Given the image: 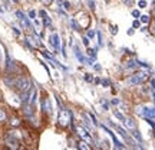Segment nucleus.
<instances>
[{"instance_id":"26","label":"nucleus","mask_w":155,"mask_h":150,"mask_svg":"<svg viewBox=\"0 0 155 150\" xmlns=\"http://www.w3.org/2000/svg\"><path fill=\"white\" fill-rule=\"evenodd\" d=\"M139 9H145V7H147V2H145V0H139Z\"/></svg>"},{"instance_id":"20","label":"nucleus","mask_w":155,"mask_h":150,"mask_svg":"<svg viewBox=\"0 0 155 150\" xmlns=\"http://www.w3.org/2000/svg\"><path fill=\"white\" fill-rule=\"evenodd\" d=\"M6 120H7V114L3 108H0V123H5Z\"/></svg>"},{"instance_id":"41","label":"nucleus","mask_w":155,"mask_h":150,"mask_svg":"<svg viewBox=\"0 0 155 150\" xmlns=\"http://www.w3.org/2000/svg\"><path fill=\"white\" fill-rule=\"evenodd\" d=\"M154 137H155V128H154Z\"/></svg>"},{"instance_id":"1","label":"nucleus","mask_w":155,"mask_h":150,"mask_svg":"<svg viewBox=\"0 0 155 150\" xmlns=\"http://www.w3.org/2000/svg\"><path fill=\"white\" fill-rule=\"evenodd\" d=\"M58 124H59L62 128H66V127H69V126H73V117H72L71 110L61 108L59 116H58Z\"/></svg>"},{"instance_id":"19","label":"nucleus","mask_w":155,"mask_h":150,"mask_svg":"<svg viewBox=\"0 0 155 150\" xmlns=\"http://www.w3.org/2000/svg\"><path fill=\"white\" fill-rule=\"evenodd\" d=\"M10 126L12 127H19V126H20V120H19L17 117H13L10 120Z\"/></svg>"},{"instance_id":"31","label":"nucleus","mask_w":155,"mask_h":150,"mask_svg":"<svg viewBox=\"0 0 155 150\" xmlns=\"http://www.w3.org/2000/svg\"><path fill=\"white\" fill-rule=\"evenodd\" d=\"M88 5H89V7H91L92 10H95V2L94 0H88Z\"/></svg>"},{"instance_id":"17","label":"nucleus","mask_w":155,"mask_h":150,"mask_svg":"<svg viewBox=\"0 0 155 150\" xmlns=\"http://www.w3.org/2000/svg\"><path fill=\"white\" fill-rule=\"evenodd\" d=\"M96 51H98V48H95V49H91V48H88L86 54H88L89 58H94V59H96Z\"/></svg>"},{"instance_id":"42","label":"nucleus","mask_w":155,"mask_h":150,"mask_svg":"<svg viewBox=\"0 0 155 150\" xmlns=\"http://www.w3.org/2000/svg\"><path fill=\"white\" fill-rule=\"evenodd\" d=\"M13 2H16V3H17V2H19V0H13Z\"/></svg>"},{"instance_id":"13","label":"nucleus","mask_w":155,"mask_h":150,"mask_svg":"<svg viewBox=\"0 0 155 150\" xmlns=\"http://www.w3.org/2000/svg\"><path fill=\"white\" fill-rule=\"evenodd\" d=\"M39 15H40V16H42V19H43V25L46 26V28H49L50 25H52V20H50V17L46 15V12L40 10V12H39Z\"/></svg>"},{"instance_id":"10","label":"nucleus","mask_w":155,"mask_h":150,"mask_svg":"<svg viewBox=\"0 0 155 150\" xmlns=\"http://www.w3.org/2000/svg\"><path fill=\"white\" fill-rule=\"evenodd\" d=\"M124 68L128 69V71H134V69H137V68H138V61H135V59H129V61L125 62Z\"/></svg>"},{"instance_id":"18","label":"nucleus","mask_w":155,"mask_h":150,"mask_svg":"<svg viewBox=\"0 0 155 150\" xmlns=\"http://www.w3.org/2000/svg\"><path fill=\"white\" fill-rule=\"evenodd\" d=\"M114 116H115L116 118H118L119 121H122V123H124V120H125V116H124L122 113H119L118 110H114Z\"/></svg>"},{"instance_id":"15","label":"nucleus","mask_w":155,"mask_h":150,"mask_svg":"<svg viewBox=\"0 0 155 150\" xmlns=\"http://www.w3.org/2000/svg\"><path fill=\"white\" fill-rule=\"evenodd\" d=\"M139 22L144 23V25H148V23L151 22V16H148V15H142V16H139Z\"/></svg>"},{"instance_id":"27","label":"nucleus","mask_w":155,"mask_h":150,"mask_svg":"<svg viewBox=\"0 0 155 150\" xmlns=\"http://www.w3.org/2000/svg\"><path fill=\"white\" fill-rule=\"evenodd\" d=\"M62 6H63V7H65L66 10H69V9L72 7V6H71V3H69V2H63V3H62Z\"/></svg>"},{"instance_id":"11","label":"nucleus","mask_w":155,"mask_h":150,"mask_svg":"<svg viewBox=\"0 0 155 150\" xmlns=\"http://www.w3.org/2000/svg\"><path fill=\"white\" fill-rule=\"evenodd\" d=\"M124 124L127 126V128L129 130H134V128H137V123L134 121V118L131 117H125V120H124Z\"/></svg>"},{"instance_id":"35","label":"nucleus","mask_w":155,"mask_h":150,"mask_svg":"<svg viewBox=\"0 0 155 150\" xmlns=\"http://www.w3.org/2000/svg\"><path fill=\"white\" fill-rule=\"evenodd\" d=\"M94 36H95V32H94V30H88V38L92 39Z\"/></svg>"},{"instance_id":"2","label":"nucleus","mask_w":155,"mask_h":150,"mask_svg":"<svg viewBox=\"0 0 155 150\" xmlns=\"http://www.w3.org/2000/svg\"><path fill=\"white\" fill-rule=\"evenodd\" d=\"M13 88L16 89L17 92H25L29 88H32V81L29 79L26 75H20V77L15 78V82H13Z\"/></svg>"},{"instance_id":"25","label":"nucleus","mask_w":155,"mask_h":150,"mask_svg":"<svg viewBox=\"0 0 155 150\" xmlns=\"http://www.w3.org/2000/svg\"><path fill=\"white\" fill-rule=\"evenodd\" d=\"M139 26H141V22H139L138 19H137V20H134L132 22V28H135V29H138Z\"/></svg>"},{"instance_id":"5","label":"nucleus","mask_w":155,"mask_h":150,"mask_svg":"<svg viewBox=\"0 0 155 150\" xmlns=\"http://www.w3.org/2000/svg\"><path fill=\"white\" fill-rule=\"evenodd\" d=\"M73 130H75V133H76L82 140L88 141L89 145H94V140L91 137V133H86V130H85L82 126H73Z\"/></svg>"},{"instance_id":"6","label":"nucleus","mask_w":155,"mask_h":150,"mask_svg":"<svg viewBox=\"0 0 155 150\" xmlns=\"http://www.w3.org/2000/svg\"><path fill=\"white\" fill-rule=\"evenodd\" d=\"M101 127H102V130H105L106 133H108V134H109V136H111V139H112V141H114V145H115V147H116V149H125V146H124V143H121L119 140L116 139L115 133H114L112 130H109V128L106 127V126H104V124H102Z\"/></svg>"},{"instance_id":"33","label":"nucleus","mask_w":155,"mask_h":150,"mask_svg":"<svg viewBox=\"0 0 155 150\" xmlns=\"http://www.w3.org/2000/svg\"><path fill=\"white\" fill-rule=\"evenodd\" d=\"M111 103L114 104V106H118V104H121V100H118V98H114Z\"/></svg>"},{"instance_id":"9","label":"nucleus","mask_w":155,"mask_h":150,"mask_svg":"<svg viewBox=\"0 0 155 150\" xmlns=\"http://www.w3.org/2000/svg\"><path fill=\"white\" fill-rule=\"evenodd\" d=\"M49 40H50V45H52V46H53L56 51L61 49V38H59V35H58V33H53V35H52Z\"/></svg>"},{"instance_id":"24","label":"nucleus","mask_w":155,"mask_h":150,"mask_svg":"<svg viewBox=\"0 0 155 150\" xmlns=\"http://www.w3.org/2000/svg\"><path fill=\"white\" fill-rule=\"evenodd\" d=\"M96 36H98V45L102 46V45H104V40H102V33H101V30L96 33Z\"/></svg>"},{"instance_id":"37","label":"nucleus","mask_w":155,"mask_h":150,"mask_svg":"<svg viewBox=\"0 0 155 150\" xmlns=\"http://www.w3.org/2000/svg\"><path fill=\"white\" fill-rule=\"evenodd\" d=\"M94 68H95V71H101V69H102V67H101L99 64H95Z\"/></svg>"},{"instance_id":"22","label":"nucleus","mask_w":155,"mask_h":150,"mask_svg":"<svg viewBox=\"0 0 155 150\" xmlns=\"http://www.w3.org/2000/svg\"><path fill=\"white\" fill-rule=\"evenodd\" d=\"M71 25H72V28L75 29V30H81V26H79V23H78L75 19H72V20H71Z\"/></svg>"},{"instance_id":"8","label":"nucleus","mask_w":155,"mask_h":150,"mask_svg":"<svg viewBox=\"0 0 155 150\" xmlns=\"http://www.w3.org/2000/svg\"><path fill=\"white\" fill-rule=\"evenodd\" d=\"M42 111L45 114H50L52 113V104H50V98L48 97H45L43 100H42Z\"/></svg>"},{"instance_id":"12","label":"nucleus","mask_w":155,"mask_h":150,"mask_svg":"<svg viewBox=\"0 0 155 150\" xmlns=\"http://www.w3.org/2000/svg\"><path fill=\"white\" fill-rule=\"evenodd\" d=\"M73 51H75V56L78 58V61L81 62V64H86V58L82 55V52L79 51V48H78V46H73Z\"/></svg>"},{"instance_id":"7","label":"nucleus","mask_w":155,"mask_h":150,"mask_svg":"<svg viewBox=\"0 0 155 150\" xmlns=\"http://www.w3.org/2000/svg\"><path fill=\"white\" fill-rule=\"evenodd\" d=\"M16 16H17V19L22 22V26H25V28H29V29H32V23H30V20H29L28 17L23 15V12H20V10H17L16 12Z\"/></svg>"},{"instance_id":"28","label":"nucleus","mask_w":155,"mask_h":150,"mask_svg":"<svg viewBox=\"0 0 155 150\" xmlns=\"http://www.w3.org/2000/svg\"><path fill=\"white\" fill-rule=\"evenodd\" d=\"M29 19H36V12H35V10L29 12Z\"/></svg>"},{"instance_id":"16","label":"nucleus","mask_w":155,"mask_h":150,"mask_svg":"<svg viewBox=\"0 0 155 150\" xmlns=\"http://www.w3.org/2000/svg\"><path fill=\"white\" fill-rule=\"evenodd\" d=\"M131 134H132V137H135V139L138 140L139 143L142 141V136H141V133H139V131L137 130V128H134V130H132V133H131Z\"/></svg>"},{"instance_id":"21","label":"nucleus","mask_w":155,"mask_h":150,"mask_svg":"<svg viewBox=\"0 0 155 150\" xmlns=\"http://www.w3.org/2000/svg\"><path fill=\"white\" fill-rule=\"evenodd\" d=\"M150 33L152 35V36H155V20H152L151 19V22H150Z\"/></svg>"},{"instance_id":"36","label":"nucleus","mask_w":155,"mask_h":150,"mask_svg":"<svg viewBox=\"0 0 155 150\" xmlns=\"http://www.w3.org/2000/svg\"><path fill=\"white\" fill-rule=\"evenodd\" d=\"M111 29H112V35H116V33H118V28H116L115 25H114Z\"/></svg>"},{"instance_id":"38","label":"nucleus","mask_w":155,"mask_h":150,"mask_svg":"<svg viewBox=\"0 0 155 150\" xmlns=\"http://www.w3.org/2000/svg\"><path fill=\"white\" fill-rule=\"evenodd\" d=\"M128 35H129V36H132V35H134V30H132V29H129V30H128Z\"/></svg>"},{"instance_id":"40","label":"nucleus","mask_w":155,"mask_h":150,"mask_svg":"<svg viewBox=\"0 0 155 150\" xmlns=\"http://www.w3.org/2000/svg\"><path fill=\"white\" fill-rule=\"evenodd\" d=\"M0 100H3V98H2V92H0Z\"/></svg>"},{"instance_id":"34","label":"nucleus","mask_w":155,"mask_h":150,"mask_svg":"<svg viewBox=\"0 0 155 150\" xmlns=\"http://www.w3.org/2000/svg\"><path fill=\"white\" fill-rule=\"evenodd\" d=\"M12 29H13V33L16 35V36H19V35H20V30H19V29H17V28H15V26H13V28H12Z\"/></svg>"},{"instance_id":"39","label":"nucleus","mask_w":155,"mask_h":150,"mask_svg":"<svg viewBox=\"0 0 155 150\" xmlns=\"http://www.w3.org/2000/svg\"><path fill=\"white\" fill-rule=\"evenodd\" d=\"M124 3L125 5H131V0H124Z\"/></svg>"},{"instance_id":"4","label":"nucleus","mask_w":155,"mask_h":150,"mask_svg":"<svg viewBox=\"0 0 155 150\" xmlns=\"http://www.w3.org/2000/svg\"><path fill=\"white\" fill-rule=\"evenodd\" d=\"M16 131H9V133H6L5 136V141H6V146L9 147V149H19L20 147V140L17 137Z\"/></svg>"},{"instance_id":"29","label":"nucleus","mask_w":155,"mask_h":150,"mask_svg":"<svg viewBox=\"0 0 155 150\" xmlns=\"http://www.w3.org/2000/svg\"><path fill=\"white\" fill-rule=\"evenodd\" d=\"M101 82H102L104 87H109V85H111V81H109V79H104V81H101Z\"/></svg>"},{"instance_id":"32","label":"nucleus","mask_w":155,"mask_h":150,"mask_svg":"<svg viewBox=\"0 0 155 150\" xmlns=\"http://www.w3.org/2000/svg\"><path fill=\"white\" fill-rule=\"evenodd\" d=\"M82 40H83V45H85V46H89V38L88 36H85Z\"/></svg>"},{"instance_id":"14","label":"nucleus","mask_w":155,"mask_h":150,"mask_svg":"<svg viewBox=\"0 0 155 150\" xmlns=\"http://www.w3.org/2000/svg\"><path fill=\"white\" fill-rule=\"evenodd\" d=\"M76 147L81 150H89L91 149V145H89L88 141H85V140H81V141H78L76 143Z\"/></svg>"},{"instance_id":"3","label":"nucleus","mask_w":155,"mask_h":150,"mask_svg":"<svg viewBox=\"0 0 155 150\" xmlns=\"http://www.w3.org/2000/svg\"><path fill=\"white\" fill-rule=\"evenodd\" d=\"M148 79H150V74L144 72V71H139V72H134L132 75H129L127 81H128L129 85L137 87V85H142V84H145Z\"/></svg>"},{"instance_id":"30","label":"nucleus","mask_w":155,"mask_h":150,"mask_svg":"<svg viewBox=\"0 0 155 150\" xmlns=\"http://www.w3.org/2000/svg\"><path fill=\"white\" fill-rule=\"evenodd\" d=\"M132 16L135 17V19H138V17L141 16V13H139V10H132Z\"/></svg>"},{"instance_id":"23","label":"nucleus","mask_w":155,"mask_h":150,"mask_svg":"<svg viewBox=\"0 0 155 150\" xmlns=\"http://www.w3.org/2000/svg\"><path fill=\"white\" fill-rule=\"evenodd\" d=\"M83 79H85L86 82H92V81H94V77H92V74H85V75H83Z\"/></svg>"}]
</instances>
